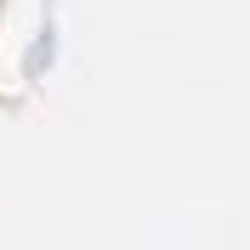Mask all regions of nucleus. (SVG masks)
Here are the masks:
<instances>
[]
</instances>
